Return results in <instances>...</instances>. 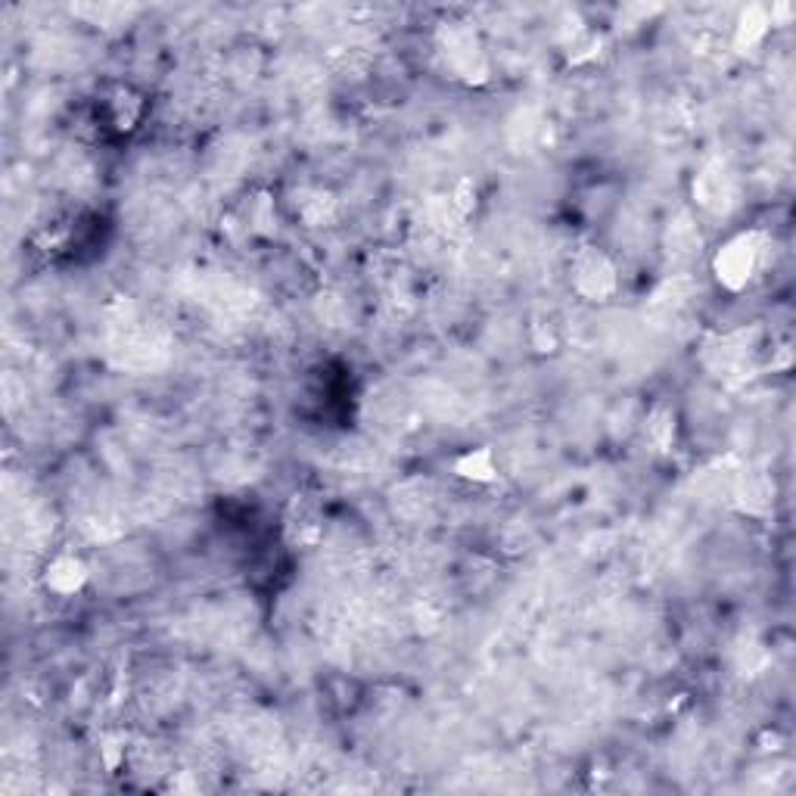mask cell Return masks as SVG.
I'll return each instance as SVG.
<instances>
[{
    "label": "cell",
    "instance_id": "1",
    "mask_svg": "<svg viewBox=\"0 0 796 796\" xmlns=\"http://www.w3.org/2000/svg\"><path fill=\"white\" fill-rule=\"evenodd\" d=\"M765 234L763 231H741L728 237L713 255V274H716L718 287L728 293H741L749 287V280L759 274L765 255Z\"/></svg>",
    "mask_w": 796,
    "mask_h": 796
},
{
    "label": "cell",
    "instance_id": "2",
    "mask_svg": "<svg viewBox=\"0 0 796 796\" xmlns=\"http://www.w3.org/2000/svg\"><path fill=\"white\" fill-rule=\"evenodd\" d=\"M570 284L582 299L606 303L620 287V277H616V265L610 262L604 249L582 246V249H575L573 262H570Z\"/></svg>",
    "mask_w": 796,
    "mask_h": 796
},
{
    "label": "cell",
    "instance_id": "3",
    "mask_svg": "<svg viewBox=\"0 0 796 796\" xmlns=\"http://www.w3.org/2000/svg\"><path fill=\"white\" fill-rule=\"evenodd\" d=\"M442 53H446L448 65L455 69V75L467 81V84L489 81V60H486V53L479 48L477 34L470 32L467 25H451L442 34Z\"/></svg>",
    "mask_w": 796,
    "mask_h": 796
},
{
    "label": "cell",
    "instance_id": "4",
    "mask_svg": "<svg viewBox=\"0 0 796 796\" xmlns=\"http://www.w3.org/2000/svg\"><path fill=\"white\" fill-rule=\"evenodd\" d=\"M324 535V517L315 498L308 494H293L287 510H284V539L293 548H312Z\"/></svg>",
    "mask_w": 796,
    "mask_h": 796
},
{
    "label": "cell",
    "instance_id": "5",
    "mask_svg": "<svg viewBox=\"0 0 796 796\" xmlns=\"http://www.w3.org/2000/svg\"><path fill=\"white\" fill-rule=\"evenodd\" d=\"M88 579H91L88 563L79 554H72V551L53 554L48 560V567L41 570V585L50 594H57V598H75V594H81L84 585H88Z\"/></svg>",
    "mask_w": 796,
    "mask_h": 796
},
{
    "label": "cell",
    "instance_id": "6",
    "mask_svg": "<svg viewBox=\"0 0 796 796\" xmlns=\"http://www.w3.org/2000/svg\"><path fill=\"white\" fill-rule=\"evenodd\" d=\"M144 110V96L137 94L134 88H127V84H119V88H112V94H106V100H103L100 119H103V125L115 131V134H131L134 127L141 125Z\"/></svg>",
    "mask_w": 796,
    "mask_h": 796
},
{
    "label": "cell",
    "instance_id": "7",
    "mask_svg": "<svg viewBox=\"0 0 796 796\" xmlns=\"http://www.w3.org/2000/svg\"><path fill=\"white\" fill-rule=\"evenodd\" d=\"M772 25H775V22H772V7L749 3L747 10L737 17V25H734V48L741 50V53L763 48L765 38L772 32Z\"/></svg>",
    "mask_w": 796,
    "mask_h": 796
},
{
    "label": "cell",
    "instance_id": "8",
    "mask_svg": "<svg viewBox=\"0 0 796 796\" xmlns=\"http://www.w3.org/2000/svg\"><path fill=\"white\" fill-rule=\"evenodd\" d=\"M455 477L463 482H473V486H489L498 479V461H494V451L489 446L467 448L463 455L455 458L451 463Z\"/></svg>",
    "mask_w": 796,
    "mask_h": 796
},
{
    "label": "cell",
    "instance_id": "9",
    "mask_svg": "<svg viewBox=\"0 0 796 796\" xmlns=\"http://www.w3.org/2000/svg\"><path fill=\"white\" fill-rule=\"evenodd\" d=\"M647 436L660 451H670L675 446V411L666 405H656L653 415L647 417Z\"/></svg>",
    "mask_w": 796,
    "mask_h": 796
},
{
    "label": "cell",
    "instance_id": "10",
    "mask_svg": "<svg viewBox=\"0 0 796 796\" xmlns=\"http://www.w3.org/2000/svg\"><path fill=\"white\" fill-rule=\"evenodd\" d=\"M249 224H253V231H258V234H272L274 227V200H268V196H258L253 203V208H249Z\"/></svg>",
    "mask_w": 796,
    "mask_h": 796
},
{
    "label": "cell",
    "instance_id": "11",
    "mask_svg": "<svg viewBox=\"0 0 796 796\" xmlns=\"http://www.w3.org/2000/svg\"><path fill=\"white\" fill-rule=\"evenodd\" d=\"M477 206V187H473V181H461L455 193H451V208L458 212V215H470Z\"/></svg>",
    "mask_w": 796,
    "mask_h": 796
},
{
    "label": "cell",
    "instance_id": "12",
    "mask_svg": "<svg viewBox=\"0 0 796 796\" xmlns=\"http://www.w3.org/2000/svg\"><path fill=\"white\" fill-rule=\"evenodd\" d=\"M100 753H103V763H106V768H110V772H115V768H119V763L125 759V737H106V741H103V747H100Z\"/></svg>",
    "mask_w": 796,
    "mask_h": 796
}]
</instances>
